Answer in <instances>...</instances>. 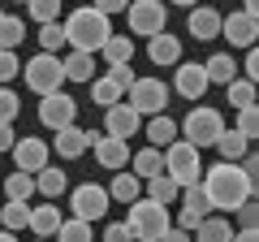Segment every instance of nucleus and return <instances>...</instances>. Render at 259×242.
<instances>
[{"label":"nucleus","instance_id":"1","mask_svg":"<svg viewBox=\"0 0 259 242\" xmlns=\"http://www.w3.org/2000/svg\"><path fill=\"white\" fill-rule=\"evenodd\" d=\"M199 186H203V195H207V204H212V212H233L242 199L255 195V182L242 173L238 160H216V165H207L203 177H199Z\"/></svg>","mask_w":259,"mask_h":242},{"label":"nucleus","instance_id":"2","mask_svg":"<svg viewBox=\"0 0 259 242\" xmlns=\"http://www.w3.org/2000/svg\"><path fill=\"white\" fill-rule=\"evenodd\" d=\"M61 26H65V44L78 48V52H100V44L112 35L108 13H100L95 5H78V9L69 13Z\"/></svg>","mask_w":259,"mask_h":242},{"label":"nucleus","instance_id":"3","mask_svg":"<svg viewBox=\"0 0 259 242\" xmlns=\"http://www.w3.org/2000/svg\"><path fill=\"white\" fill-rule=\"evenodd\" d=\"M164 173L173 177L177 186L199 182V177H203V147H194L190 139H182V134H177V139L164 147Z\"/></svg>","mask_w":259,"mask_h":242},{"label":"nucleus","instance_id":"4","mask_svg":"<svg viewBox=\"0 0 259 242\" xmlns=\"http://www.w3.org/2000/svg\"><path fill=\"white\" fill-rule=\"evenodd\" d=\"M125 208H130L125 225H130L134 238H143V242H160V238H164V229H168V208H164V204L139 195L134 204H125Z\"/></svg>","mask_w":259,"mask_h":242},{"label":"nucleus","instance_id":"5","mask_svg":"<svg viewBox=\"0 0 259 242\" xmlns=\"http://www.w3.org/2000/svg\"><path fill=\"white\" fill-rule=\"evenodd\" d=\"M221 130H225V112L212 108V104H199V100H194V108L186 112V121L177 126V134H182V139H190L194 147H212Z\"/></svg>","mask_w":259,"mask_h":242},{"label":"nucleus","instance_id":"6","mask_svg":"<svg viewBox=\"0 0 259 242\" xmlns=\"http://www.w3.org/2000/svg\"><path fill=\"white\" fill-rule=\"evenodd\" d=\"M22 78H26V87H30L35 95H48V91H56V87L65 83L61 56H56V52H39V56H30L26 65H22Z\"/></svg>","mask_w":259,"mask_h":242},{"label":"nucleus","instance_id":"7","mask_svg":"<svg viewBox=\"0 0 259 242\" xmlns=\"http://www.w3.org/2000/svg\"><path fill=\"white\" fill-rule=\"evenodd\" d=\"M125 91H130V104H134L143 117H151V112H164L168 108L173 87H164V78H134Z\"/></svg>","mask_w":259,"mask_h":242},{"label":"nucleus","instance_id":"8","mask_svg":"<svg viewBox=\"0 0 259 242\" xmlns=\"http://www.w3.org/2000/svg\"><path fill=\"white\" fill-rule=\"evenodd\" d=\"M125 18H130V35H156V30L168 26L164 0H130Z\"/></svg>","mask_w":259,"mask_h":242},{"label":"nucleus","instance_id":"9","mask_svg":"<svg viewBox=\"0 0 259 242\" xmlns=\"http://www.w3.org/2000/svg\"><path fill=\"white\" fill-rule=\"evenodd\" d=\"M108 190L104 186H95V182H82V186H74L69 190V212L74 216H82V221H104V216H108Z\"/></svg>","mask_w":259,"mask_h":242},{"label":"nucleus","instance_id":"10","mask_svg":"<svg viewBox=\"0 0 259 242\" xmlns=\"http://www.w3.org/2000/svg\"><path fill=\"white\" fill-rule=\"evenodd\" d=\"M143 130V112L130 100H117L104 108V134H117V139H134Z\"/></svg>","mask_w":259,"mask_h":242},{"label":"nucleus","instance_id":"11","mask_svg":"<svg viewBox=\"0 0 259 242\" xmlns=\"http://www.w3.org/2000/svg\"><path fill=\"white\" fill-rule=\"evenodd\" d=\"M221 35L229 39L233 48H250L255 35H259V13H246V9L221 13Z\"/></svg>","mask_w":259,"mask_h":242},{"label":"nucleus","instance_id":"12","mask_svg":"<svg viewBox=\"0 0 259 242\" xmlns=\"http://www.w3.org/2000/svg\"><path fill=\"white\" fill-rule=\"evenodd\" d=\"M74 117H78V100H74V95H65L61 87L44 95V104H39V121H44L48 130H61V126H69Z\"/></svg>","mask_w":259,"mask_h":242},{"label":"nucleus","instance_id":"13","mask_svg":"<svg viewBox=\"0 0 259 242\" xmlns=\"http://www.w3.org/2000/svg\"><path fill=\"white\" fill-rule=\"evenodd\" d=\"M87 134H91V147H87V151H95V160H100L108 173L130 165V139H117V134H95V130H87Z\"/></svg>","mask_w":259,"mask_h":242},{"label":"nucleus","instance_id":"14","mask_svg":"<svg viewBox=\"0 0 259 242\" xmlns=\"http://www.w3.org/2000/svg\"><path fill=\"white\" fill-rule=\"evenodd\" d=\"M207 74H203V65L199 61H177L173 65V91L182 95V100H203V91H207Z\"/></svg>","mask_w":259,"mask_h":242},{"label":"nucleus","instance_id":"15","mask_svg":"<svg viewBox=\"0 0 259 242\" xmlns=\"http://www.w3.org/2000/svg\"><path fill=\"white\" fill-rule=\"evenodd\" d=\"M177 204H182V212H177V225H182L186 233L194 229V225L203 221L207 212H212V204H207V195H203V186L199 182H190V186H182V195H177Z\"/></svg>","mask_w":259,"mask_h":242},{"label":"nucleus","instance_id":"16","mask_svg":"<svg viewBox=\"0 0 259 242\" xmlns=\"http://www.w3.org/2000/svg\"><path fill=\"white\" fill-rule=\"evenodd\" d=\"M13 165L26 169V173H39V169L52 160V147H48L44 139H35V134H26V139H13Z\"/></svg>","mask_w":259,"mask_h":242},{"label":"nucleus","instance_id":"17","mask_svg":"<svg viewBox=\"0 0 259 242\" xmlns=\"http://www.w3.org/2000/svg\"><path fill=\"white\" fill-rule=\"evenodd\" d=\"M186 30H190V39H199V44L221 39V13H216L212 5H190V9H186Z\"/></svg>","mask_w":259,"mask_h":242},{"label":"nucleus","instance_id":"18","mask_svg":"<svg viewBox=\"0 0 259 242\" xmlns=\"http://www.w3.org/2000/svg\"><path fill=\"white\" fill-rule=\"evenodd\" d=\"M56 139H52V151L61 160H78V156H87V147H91V134L87 130H78L74 121L69 126H61V130H52Z\"/></svg>","mask_w":259,"mask_h":242},{"label":"nucleus","instance_id":"19","mask_svg":"<svg viewBox=\"0 0 259 242\" xmlns=\"http://www.w3.org/2000/svg\"><path fill=\"white\" fill-rule=\"evenodd\" d=\"M147 56H151V65H177L182 61V39L177 35H168V26L164 30H156V35H147Z\"/></svg>","mask_w":259,"mask_h":242},{"label":"nucleus","instance_id":"20","mask_svg":"<svg viewBox=\"0 0 259 242\" xmlns=\"http://www.w3.org/2000/svg\"><path fill=\"white\" fill-rule=\"evenodd\" d=\"M61 69H65V83H91L95 78V52H69L61 61Z\"/></svg>","mask_w":259,"mask_h":242},{"label":"nucleus","instance_id":"21","mask_svg":"<svg viewBox=\"0 0 259 242\" xmlns=\"http://www.w3.org/2000/svg\"><path fill=\"white\" fill-rule=\"evenodd\" d=\"M56 225H61V208H56L52 199H48V204H39V208H30V221H26L30 233H39V238H52Z\"/></svg>","mask_w":259,"mask_h":242},{"label":"nucleus","instance_id":"22","mask_svg":"<svg viewBox=\"0 0 259 242\" xmlns=\"http://www.w3.org/2000/svg\"><path fill=\"white\" fill-rule=\"evenodd\" d=\"M143 182H147V199H156V204H164V208H173L177 195H182V186H177L164 169H160V173H151V177H143Z\"/></svg>","mask_w":259,"mask_h":242},{"label":"nucleus","instance_id":"23","mask_svg":"<svg viewBox=\"0 0 259 242\" xmlns=\"http://www.w3.org/2000/svg\"><path fill=\"white\" fill-rule=\"evenodd\" d=\"M35 190H39L44 199H61L65 190H69V177H65L56 165H44V169L35 173Z\"/></svg>","mask_w":259,"mask_h":242},{"label":"nucleus","instance_id":"24","mask_svg":"<svg viewBox=\"0 0 259 242\" xmlns=\"http://www.w3.org/2000/svg\"><path fill=\"white\" fill-rule=\"evenodd\" d=\"M112 173H117V169H112ZM139 195H143V177L139 173H117V177H112L108 199H117V204H134Z\"/></svg>","mask_w":259,"mask_h":242},{"label":"nucleus","instance_id":"25","mask_svg":"<svg viewBox=\"0 0 259 242\" xmlns=\"http://www.w3.org/2000/svg\"><path fill=\"white\" fill-rule=\"evenodd\" d=\"M100 52L108 65H125V61H134V35H108L100 44Z\"/></svg>","mask_w":259,"mask_h":242},{"label":"nucleus","instance_id":"26","mask_svg":"<svg viewBox=\"0 0 259 242\" xmlns=\"http://www.w3.org/2000/svg\"><path fill=\"white\" fill-rule=\"evenodd\" d=\"M143 130H147V139L156 143V147H168V143L177 139V121L168 117V112H151V117H147V126H143Z\"/></svg>","mask_w":259,"mask_h":242},{"label":"nucleus","instance_id":"27","mask_svg":"<svg viewBox=\"0 0 259 242\" xmlns=\"http://www.w3.org/2000/svg\"><path fill=\"white\" fill-rule=\"evenodd\" d=\"M190 233H194L199 242H225V238H233V225L225 221V216H212V212H207V216L194 225Z\"/></svg>","mask_w":259,"mask_h":242},{"label":"nucleus","instance_id":"28","mask_svg":"<svg viewBox=\"0 0 259 242\" xmlns=\"http://www.w3.org/2000/svg\"><path fill=\"white\" fill-rule=\"evenodd\" d=\"M203 74H207V83H229L233 74H238V61H233V52H216V56H207L203 61Z\"/></svg>","mask_w":259,"mask_h":242},{"label":"nucleus","instance_id":"29","mask_svg":"<svg viewBox=\"0 0 259 242\" xmlns=\"http://www.w3.org/2000/svg\"><path fill=\"white\" fill-rule=\"evenodd\" d=\"M225 100H229L233 108H246V104H255V78L233 74L229 83H225Z\"/></svg>","mask_w":259,"mask_h":242},{"label":"nucleus","instance_id":"30","mask_svg":"<svg viewBox=\"0 0 259 242\" xmlns=\"http://www.w3.org/2000/svg\"><path fill=\"white\" fill-rule=\"evenodd\" d=\"M130 169H134L139 177H151V173H160V169H164V147H156V143H151V147L134 151V156H130Z\"/></svg>","mask_w":259,"mask_h":242},{"label":"nucleus","instance_id":"31","mask_svg":"<svg viewBox=\"0 0 259 242\" xmlns=\"http://www.w3.org/2000/svg\"><path fill=\"white\" fill-rule=\"evenodd\" d=\"M216 151H221V160H242V151L250 147V139H242L238 130H229V126H225L221 134H216V143H212Z\"/></svg>","mask_w":259,"mask_h":242},{"label":"nucleus","instance_id":"32","mask_svg":"<svg viewBox=\"0 0 259 242\" xmlns=\"http://www.w3.org/2000/svg\"><path fill=\"white\" fill-rule=\"evenodd\" d=\"M26 221H30V199H9V204L0 208V225L5 229H26Z\"/></svg>","mask_w":259,"mask_h":242},{"label":"nucleus","instance_id":"33","mask_svg":"<svg viewBox=\"0 0 259 242\" xmlns=\"http://www.w3.org/2000/svg\"><path fill=\"white\" fill-rule=\"evenodd\" d=\"M87 87H91L95 104H104V108H108V104H117L121 95H125V87H121V83H117V78H112V74H104V78H91V83H87Z\"/></svg>","mask_w":259,"mask_h":242},{"label":"nucleus","instance_id":"34","mask_svg":"<svg viewBox=\"0 0 259 242\" xmlns=\"http://www.w3.org/2000/svg\"><path fill=\"white\" fill-rule=\"evenodd\" d=\"M30 195H35V173L13 169V173L5 177V199H30Z\"/></svg>","mask_w":259,"mask_h":242},{"label":"nucleus","instance_id":"35","mask_svg":"<svg viewBox=\"0 0 259 242\" xmlns=\"http://www.w3.org/2000/svg\"><path fill=\"white\" fill-rule=\"evenodd\" d=\"M22 39H26V22H22V18H9V13H0V48H13V52H18Z\"/></svg>","mask_w":259,"mask_h":242},{"label":"nucleus","instance_id":"36","mask_svg":"<svg viewBox=\"0 0 259 242\" xmlns=\"http://www.w3.org/2000/svg\"><path fill=\"white\" fill-rule=\"evenodd\" d=\"M233 130H238L242 139H250V143H255V134H259V117H255V104H246V108H233Z\"/></svg>","mask_w":259,"mask_h":242},{"label":"nucleus","instance_id":"37","mask_svg":"<svg viewBox=\"0 0 259 242\" xmlns=\"http://www.w3.org/2000/svg\"><path fill=\"white\" fill-rule=\"evenodd\" d=\"M61 44H65L61 18H56V22H39V48H44V52H61Z\"/></svg>","mask_w":259,"mask_h":242},{"label":"nucleus","instance_id":"38","mask_svg":"<svg viewBox=\"0 0 259 242\" xmlns=\"http://www.w3.org/2000/svg\"><path fill=\"white\" fill-rule=\"evenodd\" d=\"M56 238H61V242H87V238H91V221H82V216L61 221V225H56Z\"/></svg>","mask_w":259,"mask_h":242},{"label":"nucleus","instance_id":"39","mask_svg":"<svg viewBox=\"0 0 259 242\" xmlns=\"http://www.w3.org/2000/svg\"><path fill=\"white\" fill-rule=\"evenodd\" d=\"M30 22H56L61 18V0H26Z\"/></svg>","mask_w":259,"mask_h":242},{"label":"nucleus","instance_id":"40","mask_svg":"<svg viewBox=\"0 0 259 242\" xmlns=\"http://www.w3.org/2000/svg\"><path fill=\"white\" fill-rule=\"evenodd\" d=\"M18 112H22L18 91H13L9 83H0V121H18Z\"/></svg>","mask_w":259,"mask_h":242},{"label":"nucleus","instance_id":"41","mask_svg":"<svg viewBox=\"0 0 259 242\" xmlns=\"http://www.w3.org/2000/svg\"><path fill=\"white\" fill-rule=\"evenodd\" d=\"M22 74V61L13 48H0V83H13V78Z\"/></svg>","mask_w":259,"mask_h":242},{"label":"nucleus","instance_id":"42","mask_svg":"<svg viewBox=\"0 0 259 242\" xmlns=\"http://www.w3.org/2000/svg\"><path fill=\"white\" fill-rule=\"evenodd\" d=\"M125 238H134L125 221H112V225H104V242H125Z\"/></svg>","mask_w":259,"mask_h":242},{"label":"nucleus","instance_id":"43","mask_svg":"<svg viewBox=\"0 0 259 242\" xmlns=\"http://www.w3.org/2000/svg\"><path fill=\"white\" fill-rule=\"evenodd\" d=\"M238 69H242V74H246V78H255V83H259V52H255V44L246 48V61H242Z\"/></svg>","mask_w":259,"mask_h":242},{"label":"nucleus","instance_id":"44","mask_svg":"<svg viewBox=\"0 0 259 242\" xmlns=\"http://www.w3.org/2000/svg\"><path fill=\"white\" fill-rule=\"evenodd\" d=\"M108 74L117 78L121 87H130V83H134V69H130V61H125V65H108Z\"/></svg>","mask_w":259,"mask_h":242},{"label":"nucleus","instance_id":"45","mask_svg":"<svg viewBox=\"0 0 259 242\" xmlns=\"http://www.w3.org/2000/svg\"><path fill=\"white\" fill-rule=\"evenodd\" d=\"M125 5H130V0H95V9L108 13V18H112V13H125Z\"/></svg>","mask_w":259,"mask_h":242},{"label":"nucleus","instance_id":"46","mask_svg":"<svg viewBox=\"0 0 259 242\" xmlns=\"http://www.w3.org/2000/svg\"><path fill=\"white\" fill-rule=\"evenodd\" d=\"M13 139H18V134H13V121H0V151H9Z\"/></svg>","mask_w":259,"mask_h":242},{"label":"nucleus","instance_id":"47","mask_svg":"<svg viewBox=\"0 0 259 242\" xmlns=\"http://www.w3.org/2000/svg\"><path fill=\"white\" fill-rule=\"evenodd\" d=\"M173 5L177 9H190V5H199V0H173Z\"/></svg>","mask_w":259,"mask_h":242},{"label":"nucleus","instance_id":"48","mask_svg":"<svg viewBox=\"0 0 259 242\" xmlns=\"http://www.w3.org/2000/svg\"><path fill=\"white\" fill-rule=\"evenodd\" d=\"M13 5H26V0H13Z\"/></svg>","mask_w":259,"mask_h":242}]
</instances>
